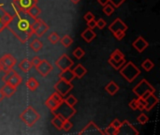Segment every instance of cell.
I'll return each instance as SVG.
<instances>
[{"label": "cell", "instance_id": "12", "mask_svg": "<svg viewBox=\"0 0 160 135\" xmlns=\"http://www.w3.org/2000/svg\"><path fill=\"white\" fill-rule=\"evenodd\" d=\"M38 72L40 74V76L42 77H46L48 76V74L52 70V66L51 65V63L46 60V59H42L40 61V63L36 67Z\"/></svg>", "mask_w": 160, "mask_h": 135}, {"label": "cell", "instance_id": "55", "mask_svg": "<svg viewBox=\"0 0 160 135\" xmlns=\"http://www.w3.org/2000/svg\"><path fill=\"white\" fill-rule=\"evenodd\" d=\"M1 71H3V66H2V64H1V62H0V72Z\"/></svg>", "mask_w": 160, "mask_h": 135}, {"label": "cell", "instance_id": "16", "mask_svg": "<svg viewBox=\"0 0 160 135\" xmlns=\"http://www.w3.org/2000/svg\"><path fill=\"white\" fill-rule=\"evenodd\" d=\"M81 36H82V38L86 42L90 43L93 39H96L97 34L95 33V31H94L93 29H91V28L88 27V28H86L84 31H82V33L81 34Z\"/></svg>", "mask_w": 160, "mask_h": 135}, {"label": "cell", "instance_id": "48", "mask_svg": "<svg viewBox=\"0 0 160 135\" xmlns=\"http://www.w3.org/2000/svg\"><path fill=\"white\" fill-rule=\"evenodd\" d=\"M83 19H84L86 22H89V21H91V20H94V19H95V15H94L92 12L88 11V12L83 16Z\"/></svg>", "mask_w": 160, "mask_h": 135}, {"label": "cell", "instance_id": "20", "mask_svg": "<svg viewBox=\"0 0 160 135\" xmlns=\"http://www.w3.org/2000/svg\"><path fill=\"white\" fill-rule=\"evenodd\" d=\"M119 89H120L119 86H118L115 82H113V81H111V82L105 86V90H106L111 96L115 95V94L119 91Z\"/></svg>", "mask_w": 160, "mask_h": 135}, {"label": "cell", "instance_id": "36", "mask_svg": "<svg viewBox=\"0 0 160 135\" xmlns=\"http://www.w3.org/2000/svg\"><path fill=\"white\" fill-rule=\"evenodd\" d=\"M73 55H74V57L75 58H77V59H81L84 55H85V52L81 48V47H78V48H76L74 51H73Z\"/></svg>", "mask_w": 160, "mask_h": 135}, {"label": "cell", "instance_id": "56", "mask_svg": "<svg viewBox=\"0 0 160 135\" xmlns=\"http://www.w3.org/2000/svg\"><path fill=\"white\" fill-rule=\"evenodd\" d=\"M34 1H36V2H38V0H34Z\"/></svg>", "mask_w": 160, "mask_h": 135}, {"label": "cell", "instance_id": "26", "mask_svg": "<svg viewBox=\"0 0 160 135\" xmlns=\"http://www.w3.org/2000/svg\"><path fill=\"white\" fill-rule=\"evenodd\" d=\"M16 2H17V4L19 6L20 9H27L32 5L37 4V2L34 1V0H18Z\"/></svg>", "mask_w": 160, "mask_h": 135}, {"label": "cell", "instance_id": "43", "mask_svg": "<svg viewBox=\"0 0 160 135\" xmlns=\"http://www.w3.org/2000/svg\"><path fill=\"white\" fill-rule=\"evenodd\" d=\"M113 34V36H114V38L117 39V40H121V39H123L124 38H125V36H126V32L125 31H123V30H117V31H115L114 33H112Z\"/></svg>", "mask_w": 160, "mask_h": 135}, {"label": "cell", "instance_id": "57", "mask_svg": "<svg viewBox=\"0 0 160 135\" xmlns=\"http://www.w3.org/2000/svg\"><path fill=\"white\" fill-rule=\"evenodd\" d=\"M12 1H18V0H12Z\"/></svg>", "mask_w": 160, "mask_h": 135}, {"label": "cell", "instance_id": "42", "mask_svg": "<svg viewBox=\"0 0 160 135\" xmlns=\"http://www.w3.org/2000/svg\"><path fill=\"white\" fill-rule=\"evenodd\" d=\"M137 121H138L140 124L143 125V124H145V123H147V122L149 121V117H148L146 115H144V114H141V115L137 117Z\"/></svg>", "mask_w": 160, "mask_h": 135}, {"label": "cell", "instance_id": "7", "mask_svg": "<svg viewBox=\"0 0 160 135\" xmlns=\"http://www.w3.org/2000/svg\"><path fill=\"white\" fill-rule=\"evenodd\" d=\"M54 89L57 93H59L62 97L67 96L73 88V85L71 82H67L63 79H59V81L54 85Z\"/></svg>", "mask_w": 160, "mask_h": 135}, {"label": "cell", "instance_id": "54", "mask_svg": "<svg viewBox=\"0 0 160 135\" xmlns=\"http://www.w3.org/2000/svg\"><path fill=\"white\" fill-rule=\"evenodd\" d=\"M70 1H71V2H72L73 4H78V3H79V2H80L81 0H70Z\"/></svg>", "mask_w": 160, "mask_h": 135}, {"label": "cell", "instance_id": "51", "mask_svg": "<svg viewBox=\"0 0 160 135\" xmlns=\"http://www.w3.org/2000/svg\"><path fill=\"white\" fill-rule=\"evenodd\" d=\"M87 25H88L89 28L94 29V28L97 26V22L95 21V19H94V20H91V21H89V22H87Z\"/></svg>", "mask_w": 160, "mask_h": 135}, {"label": "cell", "instance_id": "17", "mask_svg": "<svg viewBox=\"0 0 160 135\" xmlns=\"http://www.w3.org/2000/svg\"><path fill=\"white\" fill-rule=\"evenodd\" d=\"M58 76H59V79H63V80L67 81V82H72L75 79L73 71L70 69H68V70H61V73Z\"/></svg>", "mask_w": 160, "mask_h": 135}, {"label": "cell", "instance_id": "50", "mask_svg": "<svg viewBox=\"0 0 160 135\" xmlns=\"http://www.w3.org/2000/svg\"><path fill=\"white\" fill-rule=\"evenodd\" d=\"M40 61H41V59L38 57V56H35L32 60H31V64H32V66L33 67H37L39 63H40Z\"/></svg>", "mask_w": 160, "mask_h": 135}, {"label": "cell", "instance_id": "46", "mask_svg": "<svg viewBox=\"0 0 160 135\" xmlns=\"http://www.w3.org/2000/svg\"><path fill=\"white\" fill-rule=\"evenodd\" d=\"M126 0H109V2L112 3V5L116 8H119Z\"/></svg>", "mask_w": 160, "mask_h": 135}, {"label": "cell", "instance_id": "30", "mask_svg": "<svg viewBox=\"0 0 160 135\" xmlns=\"http://www.w3.org/2000/svg\"><path fill=\"white\" fill-rule=\"evenodd\" d=\"M60 41H61V44L66 47V48H68L72 43H73V39L68 36V35H66L64 36L63 38H60Z\"/></svg>", "mask_w": 160, "mask_h": 135}, {"label": "cell", "instance_id": "14", "mask_svg": "<svg viewBox=\"0 0 160 135\" xmlns=\"http://www.w3.org/2000/svg\"><path fill=\"white\" fill-rule=\"evenodd\" d=\"M132 46L137 50L138 53H142L149 46V43L145 40V39L140 36L132 42Z\"/></svg>", "mask_w": 160, "mask_h": 135}, {"label": "cell", "instance_id": "40", "mask_svg": "<svg viewBox=\"0 0 160 135\" xmlns=\"http://www.w3.org/2000/svg\"><path fill=\"white\" fill-rule=\"evenodd\" d=\"M16 71L13 70V69H11V70H9L8 71H7V72H5V74H4V76L1 78V80H2V82H4V83H7L9 79H10V77L15 73Z\"/></svg>", "mask_w": 160, "mask_h": 135}, {"label": "cell", "instance_id": "23", "mask_svg": "<svg viewBox=\"0 0 160 135\" xmlns=\"http://www.w3.org/2000/svg\"><path fill=\"white\" fill-rule=\"evenodd\" d=\"M48 30H49V25H48L44 21H41L40 24H39L38 27L34 31V33H35L38 37H42Z\"/></svg>", "mask_w": 160, "mask_h": 135}, {"label": "cell", "instance_id": "53", "mask_svg": "<svg viewBox=\"0 0 160 135\" xmlns=\"http://www.w3.org/2000/svg\"><path fill=\"white\" fill-rule=\"evenodd\" d=\"M4 99H5V96H4V94H3L2 90L0 89V101H3Z\"/></svg>", "mask_w": 160, "mask_h": 135}, {"label": "cell", "instance_id": "31", "mask_svg": "<svg viewBox=\"0 0 160 135\" xmlns=\"http://www.w3.org/2000/svg\"><path fill=\"white\" fill-rule=\"evenodd\" d=\"M142 69H144L145 71H150L154 69L155 64L151 59H145L142 63Z\"/></svg>", "mask_w": 160, "mask_h": 135}, {"label": "cell", "instance_id": "28", "mask_svg": "<svg viewBox=\"0 0 160 135\" xmlns=\"http://www.w3.org/2000/svg\"><path fill=\"white\" fill-rule=\"evenodd\" d=\"M108 62H109V64H110L113 69L119 70L127 61H126L125 58H123V59H121V60H113V59H112V58L110 57V58L108 59Z\"/></svg>", "mask_w": 160, "mask_h": 135}, {"label": "cell", "instance_id": "4", "mask_svg": "<svg viewBox=\"0 0 160 135\" xmlns=\"http://www.w3.org/2000/svg\"><path fill=\"white\" fill-rule=\"evenodd\" d=\"M133 93L135 95H137L138 97H142L143 99L147 98L149 94L151 93H154L156 92V89L153 86H151V84L145 80V79H142L134 88H133Z\"/></svg>", "mask_w": 160, "mask_h": 135}, {"label": "cell", "instance_id": "2", "mask_svg": "<svg viewBox=\"0 0 160 135\" xmlns=\"http://www.w3.org/2000/svg\"><path fill=\"white\" fill-rule=\"evenodd\" d=\"M119 70H120V74L128 83H132L141 74L140 69H138V67L135 66V64L131 61L126 62Z\"/></svg>", "mask_w": 160, "mask_h": 135}, {"label": "cell", "instance_id": "5", "mask_svg": "<svg viewBox=\"0 0 160 135\" xmlns=\"http://www.w3.org/2000/svg\"><path fill=\"white\" fill-rule=\"evenodd\" d=\"M63 101H64L63 97H62L59 93H57V92L55 91V92H53V93L46 100L45 105H46V107H47L48 109H50L51 112L52 113V112H54V111L62 104Z\"/></svg>", "mask_w": 160, "mask_h": 135}, {"label": "cell", "instance_id": "10", "mask_svg": "<svg viewBox=\"0 0 160 135\" xmlns=\"http://www.w3.org/2000/svg\"><path fill=\"white\" fill-rule=\"evenodd\" d=\"M117 135H139V132L128 120H125L124 122H122Z\"/></svg>", "mask_w": 160, "mask_h": 135}, {"label": "cell", "instance_id": "39", "mask_svg": "<svg viewBox=\"0 0 160 135\" xmlns=\"http://www.w3.org/2000/svg\"><path fill=\"white\" fill-rule=\"evenodd\" d=\"M113 11H114V7H113L112 5H111V4H107V5L104 6V8H103V12H104L106 15H108V16L112 15V14L113 13Z\"/></svg>", "mask_w": 160, "mask_h": 135}, {"label": "cell", "instance_id": "3", "mask_svg": "<svg viewBox=\"0 0 160 135\" xmlns=\"http://www.w3.org/2000/svg\"><path fill=\"white\" fill-rule=\"evenodd\" d=\"M20 118L27 127H33L39 120L40 116L33 106L30 105L20 115Z\"/></svg>", "mask_w": 160, "mask_h": 135}, {"label": "cell", "instance_id": "34", "mask_svg": "<svg viewBox=\"0 0 160 135\" xmlns=\"http://www.w3.org/2000/svg\"><path fill=\"white\" fill-rule=\"evenodd\" d=\"M48 39L50 40V42H51V43H52V44H56V43L60 40V37H59V35H58L56 32H52V33L49 35Z\"/></svg>", "mask_w": 160, "mask_h": 135}, {"label": "cell", "instance_id": "8", "mask_svg": "<svg viewBox=\"0 0 160 135\" xmlns=\"http://www.w3.org/2000/svg\"><path fill=\"white\" fill-rule=\"evenodd\" d=\"M55 65L61 70H65L68 69H70L73 65H74V61L66 54H63L56 61H55Z\"/></svg>", "mask_w": 160, "mask_h": 135}, {"label": "cell", "instance_id": "27", "mask_svg": "<svg viewBox=\"0 0 160 135\" xmlns=\"http://www.w3.org/2000/svg\"><path fill=\"white\" fill-rule=\"evenodd\" d=\"M32 67L33 66L31 64V61H29L28 59H23L19 64V69L23 72H28L32 69Z\"/></svg>", "mask_w": 160, "mask_h": 135}, {"label": "cell", "instance_id": "22", "mask_svg": "<svg viewBox=\"0 0 160 135\" xmlns=\"http://www.w3.org/2000/svg\"><path fill=\"white\" fill-rule=\"evenodd\" d=\"M22 77H21L17 72H15V73L10 77V79H9L7 83H8L10 86H14L15 88H17V87L22 84Z\"/></svg>", "mask_w": 160, "mask_h": 135}, {"label": "cell", "instance_id": "32", "mask_svg": "<svg viewBox=\"0 0 160 135\" xmlns=\"http://www.w3.org/2000/svg\"><path fill=\"white\" fill-rule=\"evenodd\" d=\"M110 57H111L112 59H113V60H121V59L125 58V55H124L119 49H116L115 51H113V52L111 54Z\"/></svg>", "mask_w": 160, "mask_h": 135}, {"label": "cell", "instance_id": "21", "mask_svg": "<svg viewBox=\"0 0 160 135\" xmlns=\"http://www.w3.org/2000/svg\"><path fill=\"white\" fill-rule=\"evenodd\" d=\"M26 11L28 12V14H29L33 19L38 18V16H39L40 13H41V9L37 6V4H34V5H32L31 7H29V8L26 9Z\"/></svg>", "mask_w": 160, "mask_h": 135}, {"label": "cell", "instance_id": "1", "mask_svg": "<svg viewBox=\"0 0 160 135\" xmlns=\"http://www.w3.org/2000/svg\"><path fill=\"white\" fill-rule=\"evenodd\" d=\"M22 43H25L27 40H28V39L31 37V35L33 34V31H31V30H25V29H23V28H22L20 25H19V23H18V17H17V15L15 14L14 16H13V19H12V21L9 23H8L7 24V26H6Z\"/></svg>", "mask_w": 160, "mask_h": 135}, {"label": "cell", "instance_id": "29", "mask_svg": "<svg viewBox=\"0 0 160 135\" xmlns=\"http://www.w3.org/2000/svg\"><path fill=\"white\" fill-rule=\"evenodd\" d=\"M42 47H43V43H42L39 39H34V40L30 43V48H31L34 52H36V53H38V51H40V50L42 49Z\"/></svg>", "mask_w": 160, "mask_h": 135}, {"label": "cell", "instance_id": "18", "mask_svg": "<svg viewBox=\"0 0 160 135\" xmlns=\"http://www.w3.org/2000/svg\"><path fill=\"white\" fill-rule=\"evenodd\" d=\"M5 98H10L11 96L14 95V93L16 92V88L12 86H10L8 83H5V85L2 86L1 88Z\"/></svg>", "mask_w": 160, "mask_h": 135}, {"label": "cell", "instance_id": "19", "mask_svg": "<svg viewBox=\"0 0 160 135\" xmlns=\"http://www.w3.org/2000/svg\"><path fill=\"white\" fill-rule=\"evenodd\" d=\"M72 71H73L75 78H78V79H82L87 73V70L82 64H78L75 67V69L72 70Z\"/></svg>", "mask_w": 160, "mask_h": 135}, {"label": "cell", "instance_id": "37", "mask_svg": "<svg viewBox=\"0 0 160 135\" xmlns=\"http://www.w3.org/2000/svg\"><path fill=\"white\" fill-rule=\"evenodd\" d=\"M137 104H138V110H140V111L145 110V106H146V101H145V99H143L142 97H138Z\"/></svg>", "mask_w": 160, "mask_h": 135}, {"label": "cell", "instance_id": "45", "mask_svg": "<svg viewBox=\"0 0 160 135\" xmlns=\"http://www.w3.org/2000/svg\"><path fill=\"white\" fill-rule=\"evenodd\" d=\"M97 22V26L99 28V29H103L105 26H106V22H105V20L104 19H102V18H100V19H98V21H96Z\"/></svg>", "mask_w": 160, "mask_h": 135}, {"label": "cell", "instance_id": "44", "mask_svg": "<svg viewBox=\"0 0 160 135\" xmlns=\"http://www.w3.org/2000/svg\"><path fill=\"white\" fill-rule=\"evenodd\" d=\"M4 12H5V10H4V8H3V6L0 4V32L1 31H3L5 28H6V24L2 22V20H1V17H2V15L4 14Z\"/></svg>", "mask_w": 160, "mask_h": 135}, {"label": "cell", "instance_id": "41", "mask_svg": "<svg viewBox=\"0 0 160 135\" xmlns=\"http://www.w3.org/2000/svg\"><path fill=\"white\" fill-rule=\"evenodd\" d=\"M118 133V130L113 128L112 126H109L107 129H105V131L103 132V134H107V135H117Z\"/></svg>", "mask_w": 160, "mask_h": 135}, {"label": "cell", "instance_id": "24", "mask_svg": "<svg viewBox=\"0 0 160 135\" xmlns=\"http://www.w3.org/2000/svg\"><path fill=\"white\" fill-rule=\"evenodd\" d=\"M54 117L52 119V125L58 131H61L62 130V124H63V121L65 120L62 117H60L59 115H53Z\"/></svg>", "mask_w": 160, "mask_h": 135}, {"label": "cell", "instance_id": "35", "mask_svg": "<svg viewBox=\"0 0 160 135\" xmlns=\"http://www.w3.org/2000/svg\"><path fill=\"white\" fill-rule=\"evenodd\" d=\"M13 16H14V15H11V14H9V13H8V12L5 11L4 14H3L2 17H1V20H2V22L6 24V26H7V24L9 23L12 21Z\"/></svg>", "mask_w": 160, "mask_h": 135}, {"label": "cell", "instance_id": "6", "mask_svg": "<svg viewBox=\"0 0 160 135\" xmlns=\"http://www.w3.org/2000/svg\"><path fill=\"white\" fill-rule=\"evenodd\" d=\"M52 114L59 115L64 119H70L76 114V110L74 109V107H71L68 105L65 101H63L62 104L54 112H52Z\"/></svg>", "mask_w": 160, "mask_h": 135}, {"label": "cell", "instance_id": "15", "mask_svg": "<svg viewBox=\"0 0 160 135\" xmlns=\"http://www.w3.org/2000/svg\"><path fill=\"white\" fill-rule=\"evenodd\" d=\"M145 101H146V106H145V110L146 111H150L152 110L158 103V98L156 97L154 95V93H151L148 95L147 98H145Z\"/></svg>", "mask_w": 160, "mask_h": 135}, {"label": "cell", "instance_id": "47", "mask_svg": "<svg viewBox=\"0 0 160 135\" xmlns=\"http://www.w3.org/2000/svg\"><path fill=\"white\" fill-rule=\"evenodd\" d=\"M110 125H111V126H112L113 128H115V129L119 130V129H120V127H121V125H122V122H121L120 120H118V119H114V120H112V123H111Z\"/></svg>", "mask_w": 160, "mask_h": 135}, {"label": "cell", "instance_id": "49", "mask_svg": "<svg viewBox=\"0 0 160 135\" xmlns=\"http://www.w3.org/2000/svg\"><path fill=\"white\" fill-rule=\"evenodd\" d=\"M128 106L133 110V111H136L138 110V104H137V100H132L129 103H128Z\"/></svg>", "mask_w": 160, "mask_h": 135}, {"label": "cell", "instance_id": "33", "mask_svg": "<svg viewBox=\"0 0 160 135\" xmlns=\"http://www.w3.org/2000/svg\"><path fill=\"white\" fill-rule=\"evenodd\" d=\"M64 101H65L68 105H69V106H71V107H74V105L78 102V100H77L73 95H69V96H68L66 99H64Z\"/></svg>", "mask_w": 160, "mask_h": 135}, {"label": "cell", "instance_id": "11", "mask_svg": "<svg viewBox=\"0 0 160 135\" xmlns=\"http://www.w3.org/2000/svg\"><path fill=\"white\" fill-rule=\"evenodd\" d=\"M0 62L3 66V71L4 72H7L9 70L13 69L14 65L16 64V59L9 54H6L4 55L1 59H0Z\"/></svg>", "mask_w": 160, "mask_h": 135}, {"label": "cell", "instance_id": "9", "mask_svg": "<svg viewBox=\"0 0 160 135\" xmlns=\"http://www.w3.org/2000/svg\"><path fill=\"white\" fill-rule=\"evenodd\" d=\"M79 135H103V132L93 121H90L79 132Z\"/></svg>", "mask_w": 160, "mask_h": 135}, {"label": "cell", "instance_id": "25", "mask_svg": "<svg viewBox=\"0 0 160 135\" xmlns=\"http://www.w3.org/2000/svg\"><path fill=\"white\" fill-rule=\"evenodd\" d=\"M25 85H26L27 88H28L30 91H36L37 88H38V86H39L38 82L37 79L34 78V77H30V78L26 81V84H25Z\"/></svg>", "mask_w": 160, "mask_h": 135}, {"label": "cell", "instance_id": "38", "mask_svg": "<svg viewBox=\"0 0 160 135\" xmlns=\"http://www.w3.org/2000/svg\"><path fill=\"white\" fill-rule=\"evenodd\" d=\"M72 128H73V124L70 122L69 119H65V120L63 121L62 130H64L65 132H69Z\"/></svg>", "mask_w": 160, "mask_h": 135}, {"label": "cell", "instance_id": "13", "mask_svg": "<svg viewBox=\"0 0 160 135\" xmlns=\"http://www.w3.org/2000/svg\"><path fill=\"white\" fill-rule=\"evenodd\" d=\"M128 25L120 19V18H117L115 19L109 26V30L112 32V33H114L115 31L117 30H123V31H127L128 30Z\"/></svg>", "mask_w": 160, "mask_h": 135}, {"label": "cell", "instance_id": "52", "mask_svg": "<svg viewBox=\"0 0 160 135\" xmlns=\"http://www.w3.org/2000/svg\"><path fill=\"white\" fill-rule=\"evenodd\" d=\"M98 2L101 6H103V7L110 3V2H109V0H98Z\"/></svg>", "mask_w": 160, "mask_h": 135}]
</instances>
